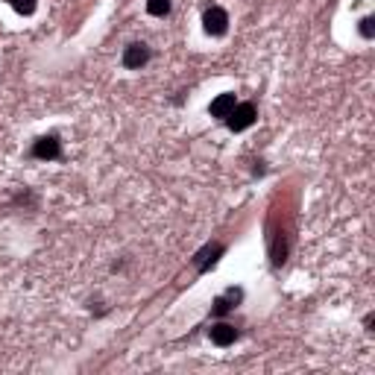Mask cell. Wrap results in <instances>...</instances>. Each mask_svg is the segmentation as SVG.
I'll list each match as a JSON object with an SVG mask.
<instances>
[{"mask_svg":"<svg viewBox=\"0 0 375 375\" xmlns=\"http://www.w3.org/2000/svg\"><path fill=\"white\" fill-rule=\"evenodd\" d=\"M256 120H258L256 103H235V109L229 112V117H226V126H229L232 132H244L256 124Z\"/></svg>","mask_w":375,"mask_h":375,"instance_id":"cell-1","label":"cell"},{"mask_svg":"<svg viewBox=\"0 0 375 375\" xmlns=\"http://www.w3.org/2000/svg\"><path fill=\"white\" fill-rule=\"evenodd\" d=\"M203 30L214 38H220L226 35V30H229V12H226L223 6H211L206 9V15H203Z\"/></svg>","mask_w":375,"mask_h":375,"instance_id":"cell-2","label":"cell"},{"mask_svg":"<svg viewBox=\"0 0 375 375\" xmlns=\"http://www.w3.org/2000/svg\"><path fill=\"white\" fill-rule=\"evenodd\" d=\"M153 59V53H150V47H147L144 42H132L129 47H124V68L126 71H141L147 62Z\"/></svg>","mask_w":375,"mask_h":375,"instance_id":"cell-3","label":"cell"},{"mask_svg":"<svg viewBox=\"0 0 375 375\" xmlns=\"http://www.w3.org/2000/svg\"><path fill=\"white\" fill-rule=\"evenodd\" d=\"M223 252H226V247H223V244H217V240H214V244H206V247L194 256V267H197V273H208L211 267L220 261Z\"/></svg>","mask_w":375,"mask_h":375,"instance_id":"cell-4","label":"cell"},{"mask_svg":"<svg viewBox=\"0 0 375 375\" xmlns=\"http://www.w3.org/2000/svg\"><path fill=\"white\" fill-rule=\"evenodd\" d=\"M62 156V141L59 135H42L33 144V158H42V162H53V158Z\"/></svg>","mask_w":375,"mask_h":375,"instance_id":"cell-5","label":"cell"},{"mask_svg":"<svg viewBox=\"0 0 375 375\" xmlns=\"http://www.w3.org/2000/svg\"><path fill=\"white\" fill-rule=\"evenodd\" d=\"M240 299H244V290H240V288H229V290L220 293V297L211 302V317H226L229 311H235V305Z\"/></svg>","mask_w":375,"mask_h":375,"instance_id":"cell-6","label":"cell"},{"mask_svg":"<svg viewBox=\"0 0 375 375\" xmlns=\"http://www.w3.org/2000/svg\"><path fill=\"white\" fill-rule=\"evenodd\" d=\"M208 338H211V343H217V346H232L240 338V331L232 323H214L208 328Z\"/></svg>","mask_w":375,"mask_h":375,"instance_id":"cell-7","label":"cell"},{"mask_svg":"<svg viewBox=\"0 0 375 375\" xmlns=\"http://www.w3.org/2000/svg\"><path fill=\"white\" fill-rule=\"evenodd\" d=\"M232 109H235V94H220V97H214V100H211L208 115H211V117H217V120H226Z\"/></svg>","mask_w":375,"mask_h":375,"instance_id":"cell-8","label":"cell"},{"mask_svg":"<svg viewBox=\"0 0 375 375\" xmlns=\"http://www.w3.org/2000/svg\"><path fill=\"white\" fill-rule=\"evenodd\" d=\"M170 9H173L170 0H147V12H150L153 18H167Z\"/></svg>","mask_w":375,"mask_h":375,"instance_id":"cell-9","label":"cell"},{"mask_svg":"<svg viewBox=\"0 0 375 375\" xmlns=\"http://www.w3.org/2000/svg\"><path fill=\"white\" fill-rule=\"evenodd\" d=\"M6 3L18 12V15H33L35 6H38V0H6Z\"/></svg>","mask_w":375,"mask_h":375,"instance_id":"cell-10","label":"cell"},{"mask_svg":"<svg viewBox=\"0 0 375 375\" xmlns=\"http://www.w3.org/2000/svg\"><path fill=\"white\" fill-rule=\"evenodd\" d=\"M358 33L364 35V38H372V35H375V18H372V15L360 18V24H358Z\"/></svg>","mask_w":375,"mask_h":375,"instance_id":"cell-11","label":"cell"}]
</instances>
